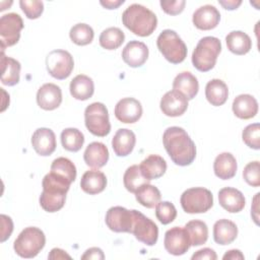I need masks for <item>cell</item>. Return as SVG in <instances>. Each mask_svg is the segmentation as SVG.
Listing matches in <instances>:
<instances>
[{
  "instance_id": "1",
  "label": "cell",
  "mask_w": 260,
  "mask_h": 260,
  "mask_svg": "<svg viewBox=\"0 0 260 260\" xmlns=\"http://www.w3.org/2000/svg\"><path fill=\"white\" fill-rule=\"evenodd\" d=\"M162 142L171 159L177 166H189L196 157L195 143L181 127L167 128L162 134Z\"/></svg>"
},
{
  "instance_id": "2",
  "label": "cell",
  "mask_w": 260,
  "mask_h": 260,
  "mask_svg": "<svg viewBox=\"0 0 260 260\" xmlns=\"http://www.w3.org/2000/svg\"><path fill=\"white\" fill-rule=\"evenodd\" d=\"M123 24L134 35L139 37L150 36L157 25L156 15L141 4H131L122 14Z\"/></svg>"
},
{
  "instance_id": "3",
  "label": "cell",
  "mask_w": 260,
  "mask_h": 260,
  "mask_svg": "<svg viewBox=\"0 0 260 260\" xmlns=\"http://www.w3.org/2000/svg\"><path fill=\"white\" fill-rule=\"evenodd\" d=\"M221 51V43L215 37H204L196 45L192 54L193 66L201 72L211 70Z\"/></svg>"
},
{
  "instance_id": "4",
  "label": "cell",
  "mask_w": 260,
  "mask_h": 260,
  "mask_svg": "<svg viewBox=\"0 0 260 260\" xmlns=\"http://www.w3.org/2000/svg\"><path fill=\"white\" fill-rule=\"evenodd\" d=\"M46 237L44 232L36 226H28L21 231L15 239L13 249L22 258H34L45 247Z\"/></svg>"
},
{
  "instance_id": "5",
  "label": "cell",
  "mask_w": 260,
  "mask_h": 260,
  "mask_svg": "<svg viewBox=\"0 0 260 260\" xmlns=\"http://www.w3.org/2000/svg\"><path fill=\"white\" fill-rule=\"evenodd\" d=\"M157 49L173 64L183 62L187 56V47L175 30H162L156 40Z\"/></svg>"
},
{
  "instance_id": "6",
  "label": "cell",
  "mask_w": 260,
  "mask_h": 260,
  "mask_svg": "<svg viewBox=\"0 0 260 260\" xmlns=\"http://www.w3.org/2000/svg\"><path fill=\"white\" fill-rule=\"evenodd\" d=\"M183 210L187 213H204L213 205L212 193L203 187L187 189L180 199Z\"/></svg>"
},
{
  "instance_id": "7",
  "label": "cell",
  "mask_w": 260,
  "mask_h": 260,
  "mask_svg": "<svg viewBox=\"0 0 260 260\" xmlns=\"http://www.w3.org/2000/svg\"><path fill=\"white\" fill-rule=\"evenodd\" d=\"M84 123L87 130L100 137H105L111 131L108 109L103 103H92L85 108Z\"/></svg>"
},
{
  "instance_id": "8",
  "label": "cell",
  "mask_w": 260,
  "mask_h": 260,
  "mask_svg": "<svg viewBox=\"0 0 260 260\" xmlns=\"http://www.w3.org/2000/svg\"><path fill=\"white\" fill-rule=\"evenodd\" d=\"M46 65L51 76L62 80L71 74L74 68V61L69 52L65 50H53L46 58Z\"/></svg>"
},
{
  "instance_id": "9",
  "label": "cell",
  "mask_w": 260,
  "mask_h": 260,
  "mask_svg": "<svg viewBox=\"0 0 260 260\" xmlns=\"http://www.w3.org/2000/svg\"><path fill=\"white\" fill-rule=\"evenodd\" d=\"M23 28V21L19 14L10 12L0 18V43L4 51L6 47L15 45L20 39V31Z\"/></svg>"
},
{
  "instance_id": "10",
  "label": "cell",
  "mask_w": 260,
  "mask_h": 260,
  "mask_svg": "<svg viewBox=\"0 0 260 260\" xmlns=\"http://www.w3.org/2000/svg\"><path fill=\"white\" fill-rule=\"evenodd\" d=\"M132 212L133 224L131 234H133L139 242L147 246H153L157 242L158 238L157 225L140 211L132 209Z\"/></svg>"
},
{
  "instance_id": "11",
  "label": "cell",
  "mask_w": 260,
  "mask_h": 260,
  "mask_svg": "<svg viewBox=\"0 0 260 260\" xmlns=\"http://www.w3.org/2000/svg\"><path fill=\"white\" fill-rule=\"evenodd\" d=\"M107 226L115 233H131L133 212L122 206L109 208L105 218Z\"/></svg>"
},
{
  "instance_id": "12",
  "label": "cell",
  "mask_w": 260,
  "mask_h": 260,
  "mask_svg": "<svg viewBox=\"0 0 260 260\" xmlns=\"http://www.w3.org/2000/svg\"><path fill=\"white\" fill-rule=\"evenodd\" d=\"M164 245L167 252L175 256L185 254L191 247L188 233L181 226H174L166 232Z\"/></svg>"
},
{
  "instance_id": "13",
  "label": "cell",
  "mask_w": 260,
  "mask_h": 260,
  "mask_svg": "<svg viewBox=\"0 0 260 260\" xmlns=\"http://www.w3.org/2000/svg\"><path fill=\"white\" fill-rule=\"evenodd\" d=\"M115 117L122 123L131 124L137 122L142 116V106L133 98H124L115 106Z\"/></svg>"
},
{
  "instance_id": "14",
  "label": "cell",
  "mask_w": 260,
  "mask_h": 260,
  "mask_svg": "<svg viewBox=\"0 0 260 260\" xmlns=\"http://www.w3.org/2000/svg\"><path fill=\"white\" fill-rule=\"evenodd\" d=\"M162 114L168 117L182 116L188 108V100L181 92L173 89L166 92L159 104Z\"/></svg>"
},
{
  "instance_id": "15",
  "label": "cell",
  "mask_w": 260,
  "mask_h": 260,
  "mask_svg": "<svg viewBox=\"0 0 260 260\" xmlns=\"http://www.w3.org/2000/svg\"><path fill=\"white\" fill-rule=\"evenodd\" d=\"M38 106L46 111L57 109L62 103V90L54 83L43 84L37 92Z\"/></svg>"
},
{
  "instance_id": "16",
  "label": "cell",
  "mask_w": 260,
  "mask_h": 260,
  "mask_svg": "<svg viewBox=\"0 0 260 260\" xmlns=\"http://www.w3.org/2000/svg\"><path fill=\"white\" fill-rule=\"evenodd\" d=\"M31 145L35 151L43 156L52 154L56 149V136L49 128H39L31 136Z\"/></svg>"
},
{
  "instance_id": "17",
  "label": "cell",
  "mask_w": 260,
  "mask_h": 260,
  "mask_svg": "<svg viewBox=\"0 0 260 260\" xmlns=\"http://www.w3.org/2000/svg\"><path fill=\"white\" fill-rule=\"evenodd\" d=\"M148 58L147 46L139 41H130L122 51L123 61L130 67L142 66Z\"/></svg>"
},
{
  "instance_id": "18",
  "label": "cell",
  "mask_w": 260,
  "mask_h": 260,
  "mask_svg": "<svg viewBox=\"0 0 260 260\" xmlns=\"http://www.w3.org/2000/svg\"><path fill=\"white\" fill-rule=\"evenodd\" d=\"M220 20V13L213 5H203L199 7L192 17L193 24L201 30H209L217 26Z\"/></svg>"
},
{
  "instance_id": "19",
  "label": "cell",
  "mask_w": 260,
  "mask_h": 260,
  "mask_svg": "<svg viewBox=\"0 0 260 260\" xmlns=\"http://www.w3.org/2000/svg\"><path fill=\"white\" fill-rule=\"evenodd\" d=\"M220 206L231 213L240 212L245 207V197L241 191L232 187H224L218 192Z\"/></svg>"
},
{
  "instance_id": "20",
  "label": "cell",
  "mask_w": 260,
  "mask_h": 260,
  "mask_svg": "<svg viewBox=\"0 0 260 260\" xmlns=\"http://www.w3.org/2000/svg\"><path fill=\"white\" fill-rule=\"evenodd\" d=\"M83 159L88 167L100 169L108 162L109 150L107 146L102 142H91L85 148V151L83 153Z\"/></svg>"
},
{
  "instance_id": "21",
  "label": "cell",
  "mask_w": 260,
  "mask_h": 260,
  "mask_svg": "<svg viewBox=\"0 0 260 260\" xmlns=\"http://www.w3.org/2000/svg\"><path fill=\"white\" fill-rule=\"evenodd\" d=\"M135 134L133 131L126 128L119 129L112 139V147L118 156H127L130 154L135 146Z\"/></svg>"
},
{
  "instance_id": "22",
  "label": "cell",
  "mask_w": 260,
  "mask_h": 260,
  "mask_svg": "<svg viewBox=\"0 0 260 260\" xmlns=\"http://www.w3.org/2000/svg\"><path fill=\"white\" fill-rule=\"evenodd\" d=\"M232 108L236 117L247 120L256 116L258 112V103L253 95L243 93L235 98Z\"/></svg>"
},
{
  "instance_id": "23",
  "label": "cell",
  "mask_w": 260,
  "mask_h": 260,
  "mask_svg": "<svg viewBox=\"0 0 260 260\" xmlns=\"http://www.w3.org/2000/svg\"><path fill=\"white\" fill-rule=\"evenodd\" d=\"M107 186L106 175L99 170L86 171L80 180L82 191L89 195H95L105 190Z\"/></svg>"
},
{
  "instance_id": "24",
  "label": "cell",
  "mask_w": 260,
  "mask_h": 260,
  "mask_svg": "<svg viewBox=\"0 0 260 260\" xmlns=\"http://www.w3.org/2000/svg\"><path fill=\"white\" fill-rule=\"evenodd\" d=\"M237 160L231 152L219 153L213 162V171L216 177L221 180H229L237 173Z\"/></svg>"
},
{
  "instance_id": "25",
  "label": "cell",
  "mask_w": 260,
  "mask_h": 260,
  "mask_svg": "<svg viewBox=\"0 0 260 260\" xmlns=\"http://www.w3.org/2000/svg\"><path fill=\"white\" fill-rule=\"evenodd\" d=\"M173 88L184 94L187 100H192L198 93L199 83L197 78L191 72L184 71L175 77Z\"/></svg>"
},
{
  "instance_id": "26",
  "label": "cell",
  "mask_w": 260,
  "mask_h": 260,
  "mask_svg": "<svg viewBox=\"0 0 260 260\" xmlns=\"http://www.w3.org/2000/svg\"><path fill=\"white\" fill-rule=\"evenodd\" d=\"M238 236V228L232 220L222 218L213 225V239L218 245H229L233 243Z\"/></svg>"
},
{
  "instance_id": "27",
  "label": "cell",
  "mask_w": 260,
  "mask_h": 260,
  "mask_svg": "<svg viewBox=\"0 0 260 260\" xmlns=\"http://www.w3.org/2000/svg\"><path fill=\"white\" fill-rule=\"evenodd\" d=\"M140 171L148 181L160 178L167 171L166 160L157 154H150L139 165Z\"/></svg>"
},
{
  "instance_id": "28",
  "label": "cell",
  "mask_w": 260,
  "mask_h": 260,
  "mask_svg": "<svg viewBox=\"0 0 260 260\" xmlns=\"http://www.w3.org/2000/svg\"><path fill=\"white\" fill-rule=\"evenodd\" d=\"M70 93L78 101H86L92 96L94 91L93 81L84 74L76 75L70 82Z\"/></svg>"
},
{
  "instance_id": "29",
  "label": "cell",
  "mask_w": 260,
  "mask_h": 260,
  "mask_svg": "<svg viewBox=\"0 0 260 260\" xmlns=\"http://www.w3.org/2000/svg\"><path fill=\"white\" fill-rule=\"evenodd\" d=\"M20 63L11 58L6 57L4 55V51L1 53V82L5 85L12 86L18 83L19 74H20Z\"/></svg>"
},
{
  "instance_id": "30",
  "label": "cell",
  "mask_w": 260,
  "mask_h": 260,
  "mask_svg": "<svg viewBox=\"0 0 260 260\" xmlns=\"http://www.w3.org/2000/svg\"><path fill=\"white\" fill-rule=\"evenodd\" d=\"M205 96L212 106H221L229 96L228 85L220 79H211L205 86Z\"/></svg>"
},
{
  "instance_id": "31",
  "label": "cell",
  "mask_w": 260,
  "mask_h": 260,
  "mask_svg": "<svg viewBox=\"0 0 260 260\" xmlns=\"http://www.w3.org/2000/svg\"><path fill=\"white\" fill-rule=\"evenodd\" d=\"M228 49L236 55H245L252 48V41L250 37L241 30L231 31L225 37Z\"/></svg>"
},
{
  "instance_id": "32",
  "label": "cell",
  "mask_w": 260,
  "mask_h": 260,
  "mask_svg": "<svg viewBox=\"0 0 260 260\" xmlns=\"http://www.w3.org/2000/svg\"><path fill=\"white\" fill-rule=\"evenodd\" d=\"M160 197L161 195L159 190L149 183L143 184L135 192V198L138 203L146 208L154 207L159 202Z\"/></svg>"
},
{
  "instance_id": "33",
  "label": "cell",
  "mask_w": 260,
  "mask_h": 260,
  "mask_svg": "<svg viewBox=\"0 0 260 260\" xmlns=\"http://www.w3.org/2000/svg\"><path fill=\"white\" fill-rule=\"evenodd\" d=\"M185 230L188 233L191 246H200L206 243L208 239V228L204 221L198 219L190 220L186 223Z\"/></svg>"
},
{
  "instance_id": "34",
  "label": "cell",
  "mask_w": 260,
  "mask_h": 260,
  "mask_svg": "<svg viewBox=\"0 0 260 260\" xmlns=\"http://www.w3.org/2000/svg\"><path fill=\"white\" fill-rule=\"evenodd\" d=\"M61 143L64 149L76 152L81 149L84 143V136L76 128H66L61 132Z\"/></svg>"
},
{
  "instance_id": "35",
  "label": "cell",
  "mask_w": 260,
  "mask_h": 260,
  "mask_svg": "<svg viewBox=\"0 0 260 260\" xmlns=\"http://www.w3.org/2000/svg\"><path fill=\"white\" fill-rule=\"evenodd\" d=\"M125 35L119 27H108L100 36V45L106 50H116L124 42Z\"/></svg>"
},
{
  "instance_id": "36",
  "label": "cell",
  "mask_w": 260,
  "mask_h": 260,
  "mask_svg": "<svg viewBox=\"0 0 260 260\" xmlns=\"http://www.w3.org/2000/svg\"><path fill=\"white\" fill-rule=\"evenodd\" d=\"M123 182L125 188L129 192L135 193L140 186H142L145 183H148L149 181L146 178H144L140 171L139 166L133 165L125 171L123 176Z\"/></svg>"
},
{
  "instance_id": "37",
  "label": "cell",
  "mask_w": 260,
  "mask_h": 260,
  "mask_svg": "<svg viewBox=\"0 0 260 260\" xmlns=\"http://www.w3.org/2000/svg\"><path fill=\"white\" fill-rule=\"evenodd\" d=\"M93 29L86 23H77L73 25L69 31L71 41L78 46H85L93 40Z\"/></svg>"
},
{
  "instance_id": "38",
  "label": "cell",
  "mask_w": 260,
  "mask_h": 260,
  "mask_svg": "<svg viewBox=\"0 0 260 260\" xmlns=\"http://www.w3.org/2000/svg\"><path fill=\"white\" fill-rule=\"evenodd\" d=\"M66 194L42 191L40 195V205L45 211L48 212H56L60 210L64 206Z\"/></svg>"
},
{
  "instance_id": "39",
  "label": "cell",
  "mask_w": 260,
  "mask_h": 260,
  "mask_svg": "<svg viewBox=\"0 0 260 260\" xmlns=\"http://www.w3.org/2000/svg\"><path fill=\"white\" fill-rule=\"evenodd\" d=\"M51 172L67 178L71 183L76 179V168L67 157H57L51 165Z\"/></svg>"
},
{
  "instance_id": "40",
  "label": "cell",
  "mask_w": 260,
  "mask_h": 260,
  "mask_svg": "<svg viewBox=\"0 0 260 260\" xmlns=\"http://www.w3.org/2000/svg\"><path fill=\"white\" fill-rule=\"evenodd\" d=\"M155 216L162 224L171 223L177 216L175 205L169 201L158 202L155 205Z\"/></svg>"
},
{
  "instance_id": "41",
  "label": "cell",
  "mask_w": 260,
  "mask_h": 260,
  "mask_svg": "<svg viewBox=\"0 0 260 260\" xmlns=\"http://www.w3.org/2000/svg\"><path fill=\"white\" fill-rule=\"evenodd\" d=\"M242 138L244 143L253 149L260 148V125L259 123L250 124L243 130Z\"/></svg>"
},
{
  "instance_id": "42",
  "label": "cell",
  "mask_w": 260,
  "mask_h": 260,
  "mask_svg": "<svg viewBox=\"0 0 260 260\" xmlns=\"http://www.w3.org/2000/svg\"><path fill=\"white\" fill-rule=\"evenodd\" d=\"M243 178L252 187L260 186V165L258 160L251 161L244 168Z\"/></svg>"
},
{
  "instance_id": "43",
  "label": "cell",
  "mask_w": 260,
  "mask_h": 260,
  "mask_svg": "<svg viewBox=\"0 0 260 260\" xmlns=\"http://www.w3.org/2000/svg\"><path fill=\"white\" fill-rule=\"evenodd\" d=\"M19 5L28 19L40 17L44 10V3L38 0H20Z\"/></svg>"
},
{
  "instance_id": "44",
  "label": "cell",
  "mask_w": 260,
  "mask_h": 260,
  "mask_svg": "<svg viewBox=\"0 0 260 260\" xmlns=\"http://www.w3.org/2000/svg\"><path fill=\"white\" fill-rule=\"evenodd\" d=\"M186 1L185 0H177V1H167V0H161L160 1V6L161 9L170 15H177L180 14L185 7Z\"/></svg>"
},
{
  "instance_id": "45",
  "label": "cell",
  "mask_w": 260,
  "mask_h": 260,
  "mask_svg": "<svg viewBox=\"0 0 260 260\" xmlns=\"http://www.w3.org/2000/svg\"><path fill=\"white\" fill-rule=\"evenodd\" d=\"M0 219H1V242H5L12 234L13 231V222L12 219L5 215V214H1L0 215Z\"/></svg>"
},
{
  "instance_id": "46",
  "label": "cell",
  "mask_w": 260,
  "mask_h": 260,
  "mask_svg": "<svg viewBox=\"0 0 260 260\" xmlns=\"http://www.w3.org/2000/svg\"><path fill=\"white\" fill-rule=\"evenodd\" d=\"M202 259H208V260H216L217 255L216 253L210 249V248H203L196 253L192 255V260H202Z\"/></svg>"
},
{
  "instance_id": "47",
  "label": "cell",
  "mask_w": 260,
  "mask_h": 260,
  "mask_svg": "<svg viewBox=\"0 0 260 260\" xmlns=\"http://www.w3.org/2000/svg\"><path fill=\"white\" fill-rule=\"evenodd\" d=\"M105 255L104 252L102 251V249L96 248V247H92L87 249L84 254L81 256V259H104Z\"/></svg>"
},
{
  "instance_id": "48",
  "label": "cell",
  "mask_w": 260,
  "mask_h": 260,
  "mask_svg": "<svg viewBox=\"0 0 260 260\" xmlns=\"http://www.w3.org/2000/svg\"><path fill=\"white\" fill-rule=\"evenodd\" d=\"M218 3L228 10H235L237 9L241 4L242 1L241 0H219Z\"/></svg>"
},
{
  "instance_id": "49",
  "label": "cell",
  "mask_w": 260,
  "mask_h": 260,
  "mask_svg": "<svg viewBox=\"0 0 260 260\" xmlns=\"http://www.w3.org/2000/svg\"><path fill=\"white\" fill-rule=\"evenodd\" d=\"M245 257L244 255L242 254V252L240 250H236V249H233V250H230L228 251L222 259L223 260H226V259H230V260H243Z\"/></svg>"
},
{
  "instance_id": "50",
  "label": "cell",
  "mask_w": 260,
  "mask_h": 260,
  "mask_svg": "<svg viewBox=\"0 0 260 260\" xmlns=\"http://www.w3.org/2000/svg\"><path fill=\"white\" fill-rule=\"evenodd\" d=\"M49 259H70L71 257L65 253V251L59 249V248H54L51 250V253L48 256Z\"/></svg>"
},
{
  "instance_id": "51",
  "label": "cell",
  "mask_w": 260,
  "mask_h": 260,
  "mask_svg": "<svg viewBox=\"0 0 260 260\" xmlns=\"http://www.w3.org/2000/svg\"><path fill=\"white\" fill-rule=\"evenodd\" d=\"M259 195L260 193H257L253 199V203H252V210H251V215L255 221L256 224H259L258 222V198H259Z\"/></svg>"
},
{
  "instance_id": "52",
  "label": "cell",
  "mask_w": 260,
  "mask_h": 260,
  "mask_svg": "<svg viewBox=\"0 0 260 260\" xmlns=\"http://www.w3.org/2000/svg\"><path fill=\"white\" fill-rule=\"evenodd\" d=\"M101 5H103L107 9H116L118 8L121 4L124 3V0H106V1H101Z\"/></svg>"
}]
</instances>
